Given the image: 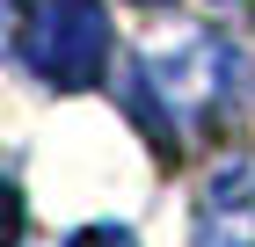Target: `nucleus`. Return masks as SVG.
Here are the masks:
<instances>
[{
	"label": "nucleus",
	"instance_id": "1",
	"mask_svg": "<svg viewBox=\"0 0 255 247\" xmlns=\"http://www.w3.org/2000/svg\"><path fill=\"white\" fill-rule=\"evenodd\" d=\"M22 66L51 87H95L110 66V7L102 0H29V15L15 29Z\"/></svg>",
	"mask_w": 255,
	"mask_h": 247
},
{
	"label": "nucleus",
	"instance_id": "3",
	"mask_svg": "<svg viewBox=\"0 0 255 247\" xmlns=\"http://www.w3.org/2000/svg\"><path fill=\"white\" fill-rule=\"evenodd\" d=\"M197 247H255V160L226 167L212 189H204Z\"/></svg>",
	"mask_w": 255,
	"mask_h": 247
},
{
	"label": "nucleus",
	"instance_id": "2",
	"mask_svg": "<svg viewBox=\"0 0 255 247\" xmlns=\"http://www.w3.org/2000/svg\"><path fill=\"white\" fill-rule=\"evenodd\" d=\"M146 80L160 87V109H168V116L204 124V116H219L226 102H234L241 51L219 44V37H190V44H175V51H153V58H146Z\"/></svg>",
	"mask_w": 255,
	"mask_h": 247
},
{
	"label": "nucleus",
	"instance_id": "6",
	"mask_svg": "<svg viewBox=\"0 0 255 247\" xmlns=\"http://www.w3.org/2000/svg\"><path fill=\"white\" fill-rule=\"evenodd\" d=\"M138 7H168V0H138Z\"/></svg>",
	"mask_w": 255,
	"mask_h": 247
},
{
	"label": "nucleus",
	"instance_id": "5",
	"mask_svg": "<svg viewBox=\"0 0 255 247\" xmlns=\"http://www.w3.org/2000/svg\"><path fill=\"white\" fill-rule=\"evenodd\" d=\"M66 247H138V240H131L124 226H80V233H73Z\"/></svg>",
	"mask_w": 255,
	"mask_h": 247
},
{
	"label": "nucleus",
	"instance_id": "4",
	"mask_svg": "<svg viewBox=\"0 0 255 247\" xmlns=\"http://www.w3.org/2000/svg\"><path fill=\"white\" fill-rule=\"evenodd\" d=\"M22 240V189L0 174V247H15Z\"/></svg>",
	"mask_w": 255,
	"mask_h": 247
}]
</instances>
